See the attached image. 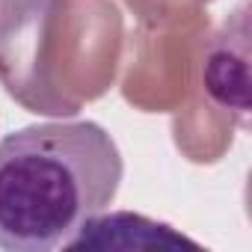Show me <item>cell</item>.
Returning a JSON list of instances; mask_svg holds the SVG:
<instances>
[{
	"instance_id": "4",
	"label": "cell",
	"mask_w": 252,
	"mask_h": 252,
	"mask_svg": "<svg viewBox=\"0 0 252 252\" xmlns=\"http://www.w3.org/2000/svg\"><path fill=\"white\" fill-rule=\"evenodd\" d=\"M190 101H205L240 128L249 125V18L240 3L225 24L208 36L199 60V83Z\"/></svg>"
},
{
	"instance_id": "1",
	"label": "cell",
	"mask_w": 252,
	"mask_h": 252,
	"mask_svg": "<svg viewBox=\"0 0 252 252\" xmlns=\"http://www.w3.org/2000/svg\"><path fill=\"white\" fill-rule=\"evenodd\" d=\"M122 155L98 122H45L0 140V249H68L122 184Z\"/></svg>"
},
{
	"instance_id": "3",
	"label": "cell",
	"mask_w": 252,
	"mask_h": 252,
	"mask_svg": "<svg viewBox=\"0 0 252 252\" xmlns=\"http://www.w3.org/2000/svg\"><path fill=\"white\" fill-rule=\"evenodd\" d=\"M211 36L205 12L146 27L131 36L128 68L122 77V95L143 113H175L196 95L202 48Z\"/></svg>"
},
{
	"instance_id": "6",
	"label": "cell",
	"mask_w": 252,
	"mask_h": 252,
	"mask_svg": "<svg viewBox=\"0 0 252 252\" xmlns=\"http://www.w3.org/2000/svg\"><path fill=\"white\" fill-rule=\"evenodd\" d=\"M208 3H214V0H125V6L146 27H163V24L199 15L205 12Z\"/></svg>"
},
{
	"instance_id": "5",
	"label": "cell",
	"mask_w": 252,
	"mask_h": 252,
	"mask_svg": "<svg viewBox=\"0 0 252 252\" xmlns=\"http://www.w3.org/2000/svg\"><path fill=\"white\" fill-rule=\"evenodd\" d=\"M199 249L196 240L178 234L172 225L149 220L143 214L119 211L107 217H92L80 234L68 243V249Z\"/></svg>"
},
{
	"instance_id": "2",
	"label": "cell",
	"mask_w": 252,
	"mask_h": 252,
	"mask_svg": "<svg viewBox=\"0 0 252 252\" xmlns=\"http://www.w3.org/2000/svg\"><path fill=\"white\" fill-rule=\"evenodd\" d=\"M116 0H0V86L36 116H77L119 74Z\"/></svg>"
}]
</instances>
